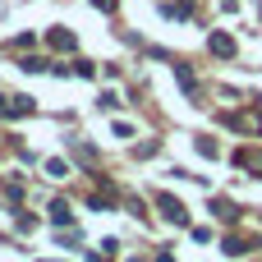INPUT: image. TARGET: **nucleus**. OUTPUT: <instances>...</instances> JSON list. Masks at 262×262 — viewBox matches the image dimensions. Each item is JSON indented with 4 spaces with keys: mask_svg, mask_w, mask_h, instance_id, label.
Masks as SVG:
<instances>
[{
    "mask_svg": "<svg viewBox=\"0 0 262 262\" xmlns=\"http://www.w3.org/2000/svg\"><path fill=\"white\" fill-rule=\"evenodd\" d=\"M157 203H161V212H166V216H170L175 226H184V221H189V212H184V207H180L175 198H157Z\"/></svg>",
    "mask_w": 262,
    "mask_h": 262,
    "instance_id": "f257e3e1",
    "label": "nucleus"
},
{
    "mask_svg": "<svg viewBox=\"0 0 262 262\" xmlns=\"http://www.w3.org/2000/svg\"><path fill=\"white\" fill-rule=\"evenodd\" d=\"M212 51H216V55H235V41H230L226 32H212Z\"/></svg>",
    "mask_w": 262,
    "mask_h": 262,
    "instance_id": "f03ea898",
    "label": "nucleus"
},
{
    "mask_svg": "<svg viewBox=\"0 0 262 262\" xmlns=\"http://www.w3.org/2000/svg\"><path fill=\"white\" fill-rule=\"evenodd\" d=\"M92 5H97V9H115V0H92Z\"/></svg>",
    "mask_w": 262,
    "mask_h": 262,
    "instance_id": "7ed1b4c3",
    "label": "nucleus"
}]
</instances>
